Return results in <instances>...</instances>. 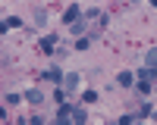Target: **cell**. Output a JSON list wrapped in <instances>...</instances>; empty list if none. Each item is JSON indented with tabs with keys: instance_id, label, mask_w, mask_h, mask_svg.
Segmentation results:
<instances>
[{
	"instance_id": "1",
	"label": "cell",
	"mask_w": 157,
	"mask_h": 125,
	"mask_svg": "<svg viewBox=\"0 0 157 125\" xmlns=\"http://www.w3.org/2000/svg\"><path fill=\"white\" fill-rule=\"evenodd\" d=\"M98 16H101V9H88L85 16H78V19L72 22V34H82V31L88 28V22H94Z\"/></svg>"
},
{
	"instance_id": "2",
	"label": "cell",
	"mask_w": 157,
	"mask_h": 125,
	"mask_svg": "<svg viewBox=\"0 0 157 125\" xmlns=\"http://www.w3.org/2000/svg\"><path fill=\"white\" fill-rule=\"evenodd\" d=\"M75 88H78V72H66V75H63V91L72 94Z\"/></svg>"
},
{
	"instance_id": "3",
	"label": "cell",
	"mask_w": 157,
	"mask_h": 125,
	"mask_svg": "<svg viewBox=\"0 0 157 125\" xmlns=\"http://www.w3.org/2000/svg\"><path fill=\"white\" fill-rule=\"evenodd\" d=\"M72 109H75V106H69V100H63V103L57 106V125H63V122H66V119L72 116Z\"/></svg>"
},
{
	"instance_id": "4",
	"label": "cell",
	"mask_w": 157,
	"mask_h": 125,
	"mask_svg": "<svg viewBox=\"0 0 157 125\" xmlns=\"http://www.w3.org/2000/svg\"><path fill=\"white\" fill-rule=\"evenodd\" d=\"M135 75L141 81H157V66H145V69H138Z\"/></svg>"
},
{
	"instance_id": "5",
	"label": "cell",
	"mask_w": 157,
	"mask_h": 125,
	"mask_svg": "<svg viewBox=\"0 0 157 125\" xmlns=\"http://www.w3.org/2000/svg\"><path fill=\"white\" fill-rule=\"evenodd\" d=\"M25 100H29L32 106H38V103H44V94L38 91V88H29V91H25Z\"/></svg>"
},
{
	"instance_id": "6",
	"label": "cell",
	"mask_w": 157,
	"mask_h": 125,
	"mask_svg": "<svg viewBox=\"0 0 157 125\" xmlns=\"http://www.w3.org/2000/svg\"><path fill=\"white\" fill-rule=\"evenodd\" d=\"M10 28H22V19H19V16H10V19L0 22V31H3V34H6Z\"/></svg>"
},
{
	"instance_id": "7",
	"label": "cell",
	"mask_w": 157,
	"mask_h": 125,
	"mask_svg": "<svg viewBox=\"0 0 157 125\" xmlns=\"http://www.w3.org/2000/svg\"><path fill=\"white\" fill-rule=\"evenodd\" d=\"M54 47H57V34H47L44 41H41V50H44V53H57Z\"/></svg>"
},
{
	"instance_id": "8",
	"label": "cell",
	"mask_w": 157,
	"mask_h": 125,
	"mask_svg": "<svg viewBox=\"0 0 157 125\" xmlns=\"http://www.w3.org/2000/svg\"><path fill=\"white\" fill-rule=\"evenodd\" d=\"M78 12H82V6H78V3H72L66 12H63V22H75V19H78Z\"/></svg>"
},
{
	"instance_id": "9",
	"label": "cell",
	"mask_w": 157,
	"mask_h": 125,
	"mask_svg": "<svg viewBox=\"0 0 157 125\" xmlns=\"http://www.w3.org/2000/svg\"><path fill=\"white\" fill-rule=\"evenodd\" d=\"M116 84H123V88H132V84H135V75H132V72H120Z\"/></svg>"
},
{
	"instance_id": "10",
	"label": "cell",
	"mask_w": 157,
	"mask_h": 125,
	"mask_svg": "<svg viewBox=\"0 0 157 125\" xmlns=\"http://www.w3.org/2000/svg\"><path fill=\"white\" fill-rule=\"evenodd\" d=\"M44 78H47V81H54V84H60V81H63V72H60V69H47V72H44Z\"/></svg>"
},
{
	"instance_id": "11",
	"label": "cell",
	"mask_w": 157,
	"mask_h": 125,
	"mask_svg": "<svg viewBox=\"0 0 157 125\" xmlns=\"http://www.w3.org/2000/svg\"><path fill=\"white\" fill-rule=\"evenodd\" d=\"M35 25H47V9H44V6L35 9Z\"/></svg>"
},
{
	"instance_id": "12",
	"label": "cell",
	"mask_w": 157,
	"mask_h": 125,
	"mask_svg": "<svg viewBox=\"0 0 157 125\" xmlns=\"http://www.w3.org/2000/svg\"><path fill=\"white\" fill-rule=\"evenodd\" d=\"M154 106H151V100H141V106H138V116H151Z\"/></svg>"
},
{
	"instance_id": "13",
	"label": "cell",
	"mask_w": 157,
	"mask_h": 125,
	"mask_svg": "<svg viewBox=\"0 0 157 125\" xmlns=\"http://www.w3.org/2000/svg\"><path fill=\"white\" fill-rule=\"evenodd\" d=\"M72 119L82 125V122H85V109H82V106H75V109H72Z\"/></svg>"
},
{
	"instance_id": "14",
	"label": "cell",
	"mask_w": 157,
	"mask_h": 125,
	"mask_svg": "<svg viewBox=\"0 0 157 125\" xmlns=\"http://www.w3.org/2000/svg\"><path fill=\"white\" fill-rule=\"evenodd\" d=\"M82 100H85V103H98V91H85Z\"/></svg>"
},
{
	"instance_id": "15",
	"label": "cell",
	"mask_w": 157,
	"mask_h": 125,
	"mask_svg": "<svg viewBox=\"0 0 157 125\" xmlns=\"http://www.w3.org/2000/svg\"><path fill=\"white\" fill-rule=\"evenodd\" d=\"M145 66H157V47H154V50H151V53L145 56Z\"/></svg>"
},
{
	"instance_id": "16",
	"label": "cell",
	"mask_w": 157,
	"mask_h": 125,
	"mask_svg": "<svg viewBox=\"0 0 157 125\" xmlns=\"http://www.w3.org/2000/svg\"><path fill=\"white\" fill-rule=\"evenodd\" d=\"M151 6H154V9H157V0H151Z\"/></svg>"
}]
</instances>
